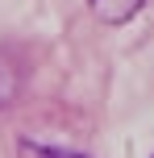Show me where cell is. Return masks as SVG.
<instances>
[{
	"instance_id": "cell-1",
	"label": "cell",
	"mask_w": 154,
	"mask_h": 158,
	"mask_svg": "<svg viewBox=\"0 0 154 158\" xmlns=\"http://www.w3.org/2000/svg\"><path fill=\"white\" fill-rule=\"evenodd\" d=\"M88 4H92V13H96L104 25H125L146 0H88Z\"/></svg>"
},
{
	"instance_id": "cell-2",
	"label": "cell",
	"mask_w": 154,
	"mask_h": 158,
	"mask_svg": "<svg viewBox=\"0 0 154 158\" xmlns=\"http://www.w3.org/2000/svg\"><path fill=\"white\" fill-rule=\"evenodd\" d=\"M13 96H17V71L4 67V58H0V108H4Z\"/></svg>"
},
{
	"instance_id": "cell-3",
	"label": "cell",
	"mask_w": 154,
	"mask_h": 158,
	"mask_svg": "<svg viewBox=\"0 0 154 158\" xmlns=\"http://www.w3.org/2000/svg\"><path fill=\"white\" fill-rule=\"evenodd\" d=\"M33 158H88V154H67V150H33Z\"/></svg>"
}]
</instances>
